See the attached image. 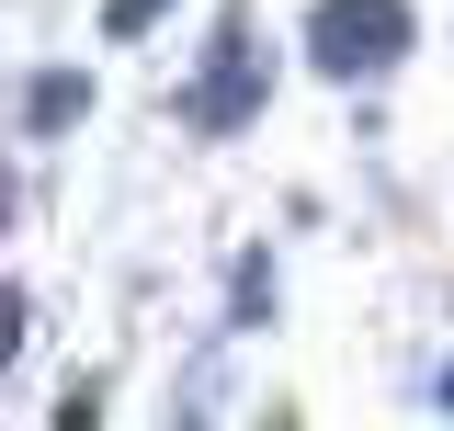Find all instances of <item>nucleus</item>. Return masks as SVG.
I'll use <instances>...</instances> for the list:
<instances>
[{
  "mask_svg": "<svg viewBox=\"0 0 454 431\" xmlns=\"http://www.w3.org/2000/svg\"><path fill=\"white\" fill-rule=\"evenodd\" d=\"M420 46V12L409 0H318L307 12V68L318 80H375Z\"/></svg>",
  "mask_w": 454,
  "mask_h": 431,
  "instance_id": "nucleus-1",
  "label": "nucleus"
},
{
  "mask_svg": "<svg viewBox=\"0 0 454 431\" xmlns=\"http://www.w3.org/2000/svg\"><path fill=\"white\" fill-rule=\"evenodd\" d=\"M262 114V68H250V23H227L216 35V68H205V91H193V125L227 137V125H250Z\"/></svg>",
  "mask_w": 454,
  "mask_h": 431,
  "instance_id": "nucleus-2",
  "label": "nucleus"
},
{
  "mask_svg": "<svg viewBox=\"0 0 454 431\" xmlns=\"http://www.w3.org/2000/svg\"><path fill=\"white\" fill-rule=\"evenodd\" d=\"M80 103H91V80H80V68H46V80H35V137H68Z\"/></svg>",
  "mask_w": 454,
  "mask_h": 431,
  "instance_id": "nucleus-3",
  "label": "nucleus"
},
{
  "mask_svg": "<svg viewBox=\"0 0 454 431\" xmlns=\"http://www.w3.org/2000/svg\"><path fill=\"white\" fill-rule=\"evenodd\" d=\"M160 12H170V0H114V12H103V35H148Z\"/></svg>",
  "mask_w": 454,
  "mask_h": 431,
  "instance_id": "nucleus-4",
  "label": "nucleus"
},
{
  "mask_svg": "<svg viewBox=\"0 0 454 431\" xmlns=\"http://www.w3.org/2000/svg\"><path fill=\"white\" fill-rule=\"evenodd\" d=\"M443 409H454V364H443Z\"/></svg>",
  "mask_w": 454,
  "mask_h": 431,
  "instance_id": "nucleus-5",
  "label": "nucleus"
}]
</instances>
